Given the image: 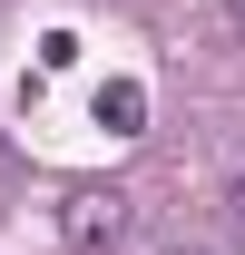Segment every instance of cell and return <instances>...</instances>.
Segmentation results:
<instances>
[{
    "label": "cell",
    "mask_w": 245,
    "mask_h": 255,
    "mask_svg": "<svg viewBox=\"0 0 245 255\" xmlns=\"http://www.w3.org/2000/svg\"><path fill=\"white\" fill-rule=\"evenodd\" d=\"M127 226H137L127 187H69V206H59V236H69L79 255H108V246H127Z\"/></svg>",
    "instance_id": "obj_1"
},
{
    "label": "cell",
    "mask_w": 245,
    "mask_h": 255,
    "mask_svg": "<svg viewBox=\"0 0 245 255\" xmlns=\"http://www.w3.org/2000/svg\"><path fill=\"white\" fill-rule=\"evenodd\" d=\"M98 128H108V137H137V128H147V89H137V79H108V89H98Z\"/></svg>",
    "instance_id": "obj_2"
},
{
    "label": "cell",
    "mask_w": 245,
    "mask_h": 255,
    "mask_svg": "<svg viewBox=\"0 0 245 255\" xmlns=\"http://www.w3.org/2000/svg\"><path fill=\"white\" fill-rule=\"evenodd\" d=\"M216 10H226V20H236V30H245V0H216Z\"/></svg>",
    "instance_id": "obj_3"
},
{
    "label": "cell",
    "mask_w": 245,
    "mask_h": 255,
    "mask_svg": "<svg viewBox=\"0 0 245 255\" xmlns=\"http://www.w3.org/2000/svg\"><path fill=\"white\" fill-rule=\"evenodd\" d=\"M157 255H206V246H157Z\"/></svg>",
    "instance_id": "obj_4"
},
{
    "label": "cell",
    "mask_w": 245,
    "mask_h": 255,
    "mask_svg": "<svg viewBox=\"0 0 245 255\" xmlns=\"http://www.w3.org/2000/svg\"><path fill=\"white\" fill-rule=\"evenodd\" d=\"M236 216H245V177H236Z\"/></svg>",
    "instance_id": "obj_5"
}]
</instances>
